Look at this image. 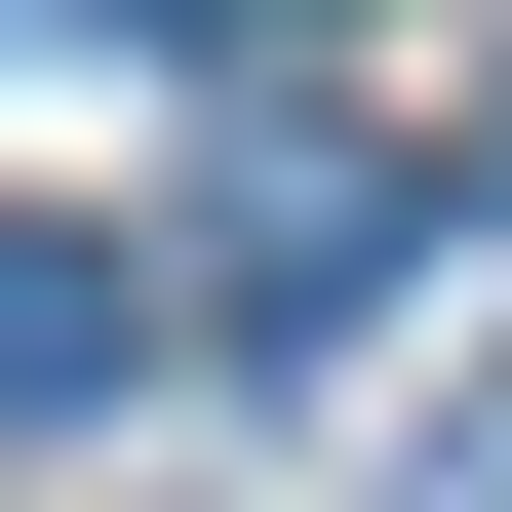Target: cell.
<instances>
[{
    "label": "cell",
    "instance_id": "6da1fadb",
    "mask_svg": "<svg viewBox=\"0 0 512 512\" xmlns=\"http://www.w3.org/2000/svg\"><path fill=\"white\" fill-rule=\"evenodd\" d=\"M197 276H237V316H355V276H394V158H355V119H237Z\"/></svg>",
    "mask_w": 512,
    "mask_h": 512
},
{
    "label": "cell",
    "instance_id": "7a4b0ae2",
    "mask_svg": "<svg viewBox=\"0 0 512 512\" xmlns=\"http://www.w3.org/2000/svg\"><path fill=\"white\" fill-rule=\"evenodd\" d=\"M119 355H158V276H119V237H0V434H40V394H119Z\"/></svg>",
    "mask_w": 512,
    "mask_h": 512
},
{
    "label": "cell",
    "instance_id": "3957f363",
    "mask_svg": "<svg viewBox=\"0 0 512 512\" xmlns=\"http://www.w3.org/2000/svg\"><path fill=\"white\" fill-rule=\"evenodd\" d=\"M158 40H316V0H158Z\"/></svg>",
    "mask_w": 512,
    "mask_h": 512
}]
</instances>
